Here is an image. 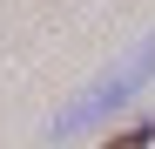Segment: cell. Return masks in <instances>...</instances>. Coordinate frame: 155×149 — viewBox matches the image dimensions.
I'll list each match as a JSON object with an SVG mask.
<instances>
[{"mask_svg":"<svg viewBox=\"0 0 155 149\" xmlns=\"http://www.w3.org/2000/svg\"><path fill=\"white\" fill-rule=\"evenodd\" d=\"M148 81H155V34H142V41L121 54V61H108V68H101L94 81H88V88L74 95L61 115H54V122H47V136H54V142H68V136L94 129V122H108V115L128 102V95H142Z\"/></svg>","mask_w":155,"mask_h":149,"instance_id":"1","label":"cell"},{"mask_svg":"<svg viewBox=\"0 0 155 149\" xmlns=\"http://www.w3.org/2000/svg\"><path fill=\"white\" fill-rule=\"evenodd\" d=\"M155 142V122H135V129H121V136H108L101 149H148Z\"/></svg>","mask_w":155,"mask_h":149,"instance_id":"2","label":"cell"}]
</instances>
